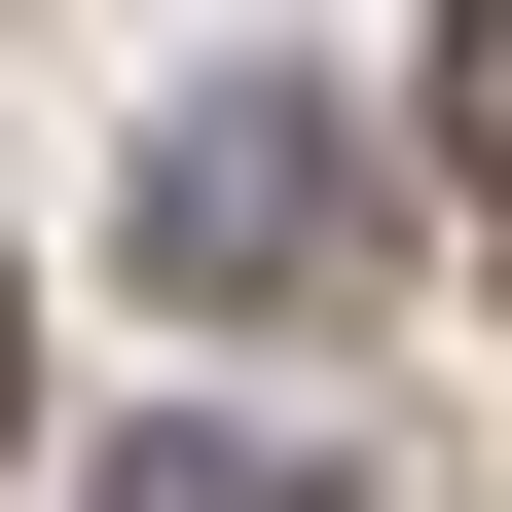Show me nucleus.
Segmentation results:
<instances>
[{
    "mask_svg": "<svg viewBox=\"0 0 512 512\" xmlns=\"http://www.w3.org/2000/svg\"><path fill=\"white\" fill-rule=\"evenodd\" d=\"M366 220H403V183H366L293 74H183V110H147V256L220 293V330H330V293H366Z\"/></svg>",
    "mask_w": 512,
    "mask_h": 512,
    "instance_id": "obj_1",
    "label": "nucleus"
},
{
    "mask_svg": "<svg viewBox=\"0 0 512 512\" xmlns=\"http://www.w3.org/2000/svg\"><path fill=\"white\" fill-rule=\"evenodd\" d=\"M110 512H293V439H110Z\"/></svg>",
    "mask_w": 512,
    "mask_h": 512,
    "instance_id": "obj_2",
    "label": "nucleus"
},
{
    "mask_svg": "<svg viewBox=\"0 0 512 512\" xmlns=\"http://www.w3.org/2000/svg\"><path fill=\"white\" fill-rule=\"evenodd\" d=\"M439 183H476V220H512V0H476V37H439Z\"/></svg>",
    "mask_w": 512,
    "mask_h": 512,
    "instance_id": "obj_3",
    "label": "nucleus"
}]
</instances>
